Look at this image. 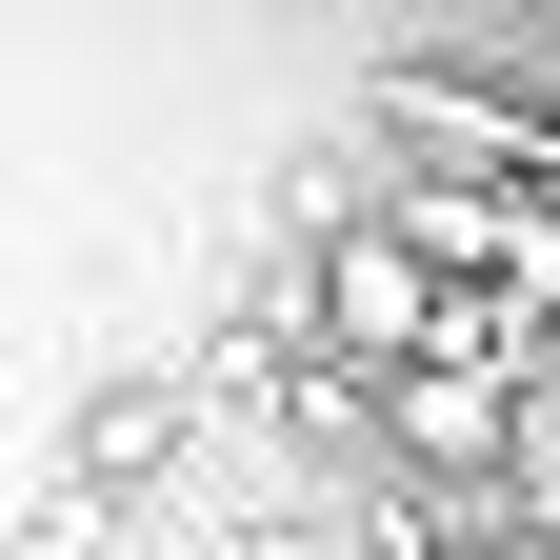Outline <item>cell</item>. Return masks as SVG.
<instances>
[{"instance_id":"1","label":"cell","mask_w":560,"mask_h":560,"mask_svg":"<svg viewBox=\"0 0 560 560\" xmlns=\"http://www.w3.org/2000/svg\"><path fill=\"white\" fill-rule=\"evenodd\" d=\"M301 301H320V340H340V361H441V340L480 320L460 301V280H441V241H420V221H320V260H301Z\"/></svg>"},{"instance_id":"3","label":"cell","mask_w":560,"mask_h":560,"mask_svg":"<svg viewBox=\"0 0 560 560\" xmlns=\"http://www.w3.org/2000/svg\"><path fill=\"white\" fill-rule=\"evenodd\" d=\"M540 540H560V521H540Z\"/></svg>"},{"instance_id":"2","label":"cell","mask_w":560,"mask_h":560,"mask_svg":"<svg viewBox=\"0 0 560 560\" xmlns=\"http://www.w3.org/2000/svg\"><path fill=\"white\" fill-rule=\"evenodd\" d=\"M381 441H400L420 480H480V460L521 441V400H501V361H480V340H441V361H400V381H381Z\"/></svg>"}]
</instances>
